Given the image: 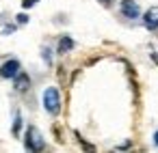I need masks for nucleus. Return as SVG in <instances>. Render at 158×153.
I'll use <instances>...</instances> for the list:
<instances>
[{"label":"nucleus","instance_id":"nucleus-6","mask_svg":"<svg viewBox=\"0 0 158 153\" xmlns=\"http://www.w3.org/2000/svg\"><path fill=\"white\" fill-rule=\"evenodd\" d=\"M28 86H31V78H28V73H18V76H15V91L24 93Z\"/></svg>","mask_w":158,"mask_h":153},{"label":"nucleus","instance_id":"nucleus-2","mask_svg":"<svg viewBox=\"0 0 158 153\" xmlns=\"http://www.w3.org/2000/svg\"><path fill=\"white\" fill-rule=\"evenodd\" d=\"M44 147H46V142L41 138V131L31 125L26 129V149L28 151H44Z\"/></svg>","mask_w":158,"mask_h":153},{"label":"nucleus","instance_id":"nucleus-9","mask_svg":"<svg viewBox=\"0 0 158 153\" xmlns=\"http://www.w3.org/2000/svg\"><path fill=\"white\" fill-rule=\"evenodd\" d=\"M39 0H22V7L24 9H28V7H33V5H37Z\"/></svg>","mask_w":158,"mask_h":153},{"label":"nucleus","instance_id":"nucleus-1","mask_svg":"<svg viewBox=\"0 0 158 153\" xmlns=\"http://www.w3.org/2000/svg\"><path fill=\"white\" fill-rule=\"evenodd\" d=\"M44 108L50 112V114H59L61 110V99H59V91L54 86L46 88L44 91Z\"/></svg>","mask_w":158,"mask_h":153},{"label":"nucleus","instance_id":"nucleus-10","mask_svg":"<svg viewBox=\"0 0 158 153\" xmlns=\"http://www.w3.org/2000/svg\"><path fill=\"white\" fill-rule=\"evenodd\" d=\"M18 22H20V24H26V22H28V15H26V13H20V15H18Z\"/></svg>","mask_w":158,"mask_h":153},{"label":"nucleus","instance_id":"nucleus-7","mask_svg":"<svg viewBox=\"0 0 158 153\" xmlns=\"http://www.w3.org/2000/svg\"><path fill=\"white\" fill-rule=\"evenodd\" d=\"M72 48H74V41L69 37H61V41H59V54H67Z\"/></svg>","mask_w":158,"mask_h":153},{"label":"nucleus","instance_id":"nucleus-5","mask_svg":"<svg viewBox=\"0 0 158 153\" xmlns=\"http://www.w3.org/2000/svg\"><path fill=\"white\" fill-rule=\"evenodd\" d=\"M121 13H123V18L134 20V18H139V5L134 0H123L121 2Z\"/></svg>","mask_w":158,"mask_h":153},{"label":"nucleus","instance_id":"nucleus-3","mask_svg":"<svg viewBox=\"0 0 158 153\" xmlns=\"http://www.w3.org/2000/svg\"><path fill=\"white\" fill-rule=\"evenodd\" d=\"M18 73H20V63L15 58L7 61L2 67H0V76H2V78H15Z\"/></svg>","mask_w":158,"mask_h":153},{"label":"nucleus","instance_id":"nucleus-12","mask_svg":"<svg viewBox=\"0 0 158 153\" xmlns=\"http://www.w3.org/2000/svg\"><path fill=\"white\" fill-rule=\"evenodd\" d=\"M104 2H110V0H104Z\"/></svg>","mask_w":158,"mask_h":153},{"label":"nucleus","instance_id":"nucleus-8","mask_svg":"<svg viewBox=\"0 0 158 153\" xmlns=\"http://www.w3.org/2000/svg\"><path fill=\"white\" fill-rule=\"evenodd\" d=\"M20 125H22V119H20V114H15V121H13V136L20 134Z\"/></svg>","mask_w":158,"mask_h":153},{"label":"nucleus","instance_id":"nucleus-11","mask_svg":"<svg viewBox=\"0 0 158 153\" xmlns=\"http://www.w3.org/2000/svg\"><path fill=\"white\" fill-rule=\"evenodd\" d=\"M154 142H156V144H158V131H156V134H154Z\"/></svg>","mask_w":158,"mask_h":153},{"label":"nucleus","instance_id":"nucleus-4","mask_svg":"<svg viewBox=\"0 0 158 153\" xmlns=\"http://www.w3.org/2000/svg\"><path fill=\"white\" fill-rule=\"evenodd\" d=\"M143 22H145V28H147V30H158V7L147 9Z\"/></svg>","mask_w":158,"mask_h":153}]
</instances>
